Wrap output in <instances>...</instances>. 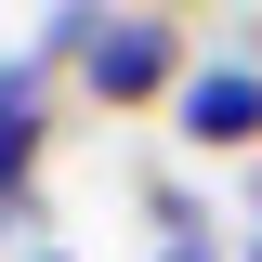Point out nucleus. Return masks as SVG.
<instances>
[{
  "instance_id": "nucleus-7",
  "label": "nucleus",
  "mask_w": 262,
  "mask_h": 262,
  "mask_svg": "<svg viewBox=\"0 0 262 262\" xmlns=\"http://www.w3.org/2000/svg\"><path fill=\"white\" fill-rule=\"evenodd\" d=\"M27 262H66V249H27Z\"/></svg>"
},
{
  "instance_id": "nucleus-1",
  "label": "nucleus",
  "mask_w": 262,
  "mask_h": 262,
  "mask_svg": "<svg viewBox=\"0 0 262 262\" xmlns=\"http://www.w3.org/2000/svg\"><path fill=\"white\" fill-rule=\"evenodd\" d=\"M184 79H196V27H184V0H170V13L118 0V13H105V39H92V66H79V92H92L105 118H144V105H170Z\"/></svg>"
},
{
  "instance_id": "nucleus-2",
  "label": "nucleus",
  "mask_w": 262,
  "mask_h": 262,
  "mask_svg": "<svg viewBox=\"0 0 262 262\" xmlns=\"http://www.w3.org/2000/svg\"><path fill=\"white\" fill-rule=\"evenodd\" d=\"M170 144L184 158H262V53H196L170 92Z\"/></svg>"
},
{
  "instance_id": "nucleus-4",
  "label": "nucleus",
  "mask_w": 262,
  "mask_h": 262,
  "mask_svg": "<svg viewBox=\"0 0 262 262\" xmlns=\"http://www.w3.org/2000/svg\"><path fill=\"white\" fill-rule=\"evenodd\" d=\"M144 262H236V236L196 210V223H158V249H144Z\"/></svg>"
},
{
  "instance_id": "nucleus-8",
  "label": "nucleus",
  "mask_w": 262,
  "mask_h": 262,
  "mask_svg": "<svg viewBox=\"0 0 262 262\" xmlns=\"http://www.w3.org/2000/svg\"><path fill=\"white\" fill-rule=\"evenodd\" d=\"M144 13H170V0H144Z\"/></svg>"
},
{
  "instance_id": "nucleus-6",
  "label": "nucleus",
  "mask_w": 262,
  "mask_h": 262,
  "mask_svg": "<svg viewBox=\"0 0 262 262\" xmlns=\"http://www.w3.org/2000/svg\"><path fill=\"white\" fill-rule=\"evenodd\" d=\"M249 223H262V158H249Z\"/></svg>"
},
{
  "instance_id": "nucleus-5",
  "label": "nucleus",
  "mask_w": 262,
  "mask_h": 262,
  "mask_svg": "<svg viewBox=\"0 0 262 262\" xmlns=\"http://www.w3.org/2000/svg\"><path fill=\"white\" fill-rule=\"evenodd\" d=\"M236 262H262V223H236Z\"/></svg>"
},
{
  "instance_id": "nucleus-3",
  "label": "nucleus",
  "mask_w": 262,
  "mask_h": 262,
  "mask_svg": "<svg viewBox=\"0 0 262 262\" xmlns=\"http://www.w3.org/2000/svg\"><path fill=\"white\" fill-rule=\"evenodd\" d=\"M39 158H53V66L0 53V223L39 236Z\"/></svg>"
}]
</instances>
